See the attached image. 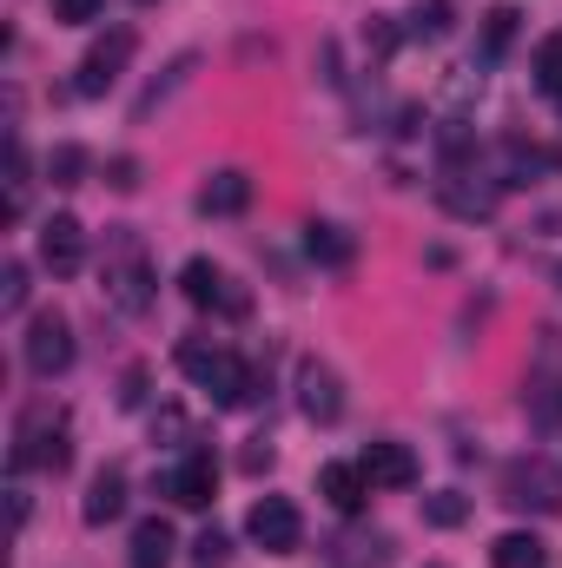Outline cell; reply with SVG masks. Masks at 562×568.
I'll return each mask as SVG.
<instances>
[{
    "label": "cell",
    "instance_id": "32",
    "mask_svg": "<svg viewBox=\"0 0 562 568\" xmlns=\"http://www.w3.org/2000/svg\"><path fill=\"white\" fill-rule=\"evenodd\" d=\"M430 568H443V562H430Z\"/></svg>",
    "mask_w": 562,
    "mask_h": 568
},
{
    "label": "cell",
    "instance_id": "13",
    "mask_svg": "<svg viewBox=\"0 0 562 568\" xmlns=\"http://www.w3.org/2000/svg\"><path fill=\"white\" fill-rule=\"evenodd\" d=\"M179 291H185V304H199V311H212V304H225V311H245V297H239V291H225V272H219L212 258H185Z\"/></svg>",
    "mask_w": 562,
    "mask_h": 568
},
{
    "label": "cell",
    "instance_id": "2",
    "mask_svg": "<svg viewBox=\"0 0 562 568\" xmlns=\"http://www.w3.org/2000/svg\"><path fill=\"white\" fill-rule=\"evenodd\" d=\"M67 469L73 463V424H67V410H53V404H33L20 429H13V469Z\"/></svg>",
    "mask_w": 562,
    "mask_h": 568
},
{
    "label": "cell",
    "instance_id": "14",
    "mask_svg": "<svg viewBox=\"0 0 562 568\" xmlns=\"http://www.w3.org/2000/svg\"><path fill=\"white\" fill-rule=\"evenodd\" d=\"M318 496H324L338 516H358L364 496H371V476H364L358 463H324V469H318Z\"/></svg>",
    "mask_w": 562,
    "mask_h": 568
},
{
    "label": "cell",
    "instance_id": "11",
    "mask_svg": "<svg viewBox=\"0 0 562 568\" xmlns=\"http://www.w3.org/2000/svg\"><path fill=\"white\" fill-rule=\"evenodd\" d=\"M298 410H304L311 424H338V417H344V384H338L331 364H318V357L298 364Z\"/></svg>",
    "mask_w": 562,
    "mask_h": 568
},
{
    "label": "cell",
    "instance_id": "4",
    "mask_svg": "<svg viewBox=\"0 0 562 568\" xmlns=\"http://www.w3.org/2000/svg\"><path fill=\"white\" fill-rule=\"evenodd\" d=\"M523 410H530L543 429L562 424V337H556V331H543V344H536V357H530V377H523Z\"/></svg>",
    "mask_w": 562,
    "mask_h": 568
},
{
    "label": "cell",
    "instance_id": "26",
    "mask_svg": "<svg viewBox=\"0 0 562 568\" xmlns=\"http://www.w3.org/2000/svg\"><path fill=\"white\" fill-rule=\"evenodd\" d=\"M20 304H27V265L7 258V272H0V311H20Z\"/></svg>",
    "mask_w": 562,
    "mask_h": 568
},
{
    "label": "cell",
    "instance_id": "18",
    "mask_svg": "<svg viewBox=\"0 0 562 568\" xmlns=\"http://www.w3.org/2000/svg\"><path fill=\"white\" fill-rule=\"evenodd\" d=\"M172 562V529L159 523V516H145L140 529H133V549H127V568H165Z\"/></svg>",
    "mask_w": 562,
    "mask_h": 568
},
{
    "label": "cell",
    "instance_id": "6",
    "mask_svg": "<svg viewBox=\"0 0 562 568\" xmlns=\"http://www.w3.org/2000/svg\"><path fill=\"white\" fill-rule=\"evenodd\" d=\"M503 503L510 509H536V516H556L562 509V476L543 463V456H523L503 469Z\"/></svg>",
    "mask_w": 562,
    "mask_h": 568
},
{
    "label": "cell",
    "instance_id": "28",
    "mask_svg": "<svg viewBox=\"0 0 562 568\" xmlns=\"http://www.w3.org/2000/svg\"><path fill=\"white\" fill-rule=\"evenodd\" d=\"M53 13L80 27V20H93V13H100V0H53Z\"/></svg>",
    "mask_w": 562,
    "mask_h": 568
},
{
    "label": "cell",
    "instance_id": "16",
    "mask_svg": "<svg viewBox=\"0 0 562 568\" xmlns=\"http://www.w3.org/2000/svg\"><path fill=\"white\" fill-rule=\"evenodd\" d=\"M127 509V469H100L93 483H87V503H80V516L100 529V523H113Z\"/></svg>",
    "mask_w": 562,
    "mask_h": 568
},
{
    "label": "cell",
    "instance_id": "19",
    "mask_svg": "<svg viewBox=\"0 0 562 568\" xmlns=\"http://www.w3.org/2000/svg\"><path fill=\"white\" fill-rule=\"evenodd\" d=\"M490 568H550V549H543L530 529H510V536H496Z\"/></svg>",
    "mask_w": 562,
    "mask_h": 568
},
{
    "label": "cell",
    "instance_id": "5",
    "mask_svg": "<svg viewBox=\"0 0 562 568\" xmlns=\"http://www.w3.org/2000/svg\"><path fill=\"white\" fill-rule=\"evenodd\" d=\"M20 357H27V371H33L40 384H53V377L73 364V324H67L60 311H40V317L27 324V337H20Z\"/></svg>",
    "mask_w": 562,
    "mask_h": 568
},
{
    "label": "cell",
    "instance_id": "21",
    "mask_svg": "<svg viewBox=\"0 0 562 568\" xmlns=\"http://www.w3.org/2000/svg\"><path fill=\"white\" fill-rule=\"evenodd\" d=\"M536 87L556 100V113H562V33H550V40L536 47Z\"/></svg>",
    "mask_w": 562,
    "mask_h": 568
},
{
    "label": "cell",
    "instance_id": "25",
    "mask_svg": "<svg viewBox=\"0 0 562 568\" xmlns=\"http://www.w3.org/2000/svg\"><path fill=\"white\" fill-rule=\"evenodd\" d=\"M80 172H87V152H80V145H53L47 179H53V185H80Z\"/></svg>",
    "mask_w": 562,
    "mask_h": 568
},
{
    "label": "cell",
    "instance_id": "30",
    "mask_svg": "<svg viewBox=\"0 0 562 568\" xmlns=\"http://www.w3.org/2000/svg\"><path fill=\"white\" fill-rule=\"evenodd\" d=\"M245 469H252V476H259V469H272V449H265V443H252V449H245Z\"/></svg>",
    "mask_w": 562,
    "mask_h": 568
},
{
    "label": "cell",
    "instance_id": "17",
    "mask_svg": "<svg viewBox=\"0 0 562 568\" xmlns=\"http://www.w3.org/2000/svg\"><path fill=\"white\" fill-rule=\"evenodd\" d=\"M562 152H550V145H530V140H510L503 145V185H530L536 172H556Z\"/></svg>",
    "mask_w": 562,
    "mask_h": 568
},
{
    "label": "cell",
    "instance_id": "1",
    "mask_svg": "<svg viewBox=\"0 0 562 568\" xmlns=\"http://www.w3.org/2000/svg\"><path fill=\"white\" fill-rule=\"evenodd\" d=\"M179 371H185L199 390H212L219 410L259 404V371H252L245 357H232L225 344H212V337H185V344H179Z\"/></svg>",
    "mask_w": 562,
    "mask_h": 568
},
{
    "label": "cell",
    "instance_id": "15",
    "mask_svg": "<svg viewBox=\"0 0 562 568\" xmlns=\"http://www.w3.org/2000/svg\"><path fill=\"white\" fill-rule=\"evenodd\" d=\"M252 205V179L239 172V165H225V172H212L205 185H199V212L205 219H232V212H245Z\"/></svg>",
    "mask_w": 562,
    "mask_h": 568
},
{
    "label": "cell",
    "instance_id": "27",
    "mask_svg": "<svg viewBox=\"0 0 562 568\" xmlns=\"http://www.w3.org/2000/svg\"><path fill=\"white\" fill-rule=\"evenodd\" d=\"M411 27H418V33H430V40H443V33H450V0H423Z\"/></svg>",
    "mask_w": 562,
    "mask_h": 568
},
{
    "label": "cell",
    "instance_id": "23",
    "mask_svg": "<svg viewBox=\"0 0 562 568\" xmlns=\"http://www.w3.org/2000/svg\"><path fill=\"white\" fill-rule=\"evenodd\" d=\"M225 562H232L225 529H199V536H192V568H225Z\"/></svg>",
    "mask_w": 562,
    "mask_h": 568
},
{
    "label": "cell",
    "instance_id": "22",
    "mask_svg": "<svg viewBox=\"0 0 562 568\" xmlns=\"http://www.w3.org/2000/svg\"><path fill=\"white\" fill-rule=\"evenodd\" d=\"M463 516H470V503H463L456 489H436V496H423V523H430V529H456Z\"/></svg>",
    "mask_w": 562,
    "mask_h": 568
},
{
    "label": "cell",
    "instance_id": "20",
    "mask_svg": "<svg viewBox=\"0 0 562 568\" xmlns=\"http://www.w3.org/2000/svg\"><path fill=\"white\" fill-rule=\"evenodd\" d=\"M304 252H311L318 265H351V239H344L338 225H311V232H304Z\"/></svg>",
    "mask_w": 562,
    "mask_h": 568
},
{
    "label": "cell",
    "instance_id": "7",
    "mask_svg": "<svg viewBox=\"0 0 562 568\" xmlns=\"http://www.w3.org/2000/svg\"><path fill=\"white\" fill-rule=\"evenodd\" d=\"M127 60H133V33H127V27H113L107 40H93V47H87V60H80V73H73V93H80V100H100L107 87H120Z\"/></svg>",
    "mask_w": 562,
    "mask_h": 568
},
{
    "label": "cell",
    "instance_id": "31",
    "mask_svg": "<svg viewBox=\"0 0 562 568\" xmlns=\"http://www.w3.org/2000/svg\"><path fill=\"white\" fill-rule=\"evenodd\" d=\"M556 278H562V265H556Z\"/></svg>",
    "mask_w": 562,
    "mask_h": 568
},
{
    "label": "cell",
    "instance_id": "10",
    "mask_svg": "<svg viewBox=\"0 0 562 568\" xmlns=\"http://www.w3.org/2000/svg\"><path fill=\"white\" fill-rule=\"evenodd\" d=\"M40 265H47L53 278H73V272L87 265V225H80L73 212H53V219L40 225Z\"/></svg>",
    "mask_w": 562,
    "mask_h": 568
},
{
    "label": "cell",
    "instance_id": "9",
    "mask_svg": "<svg viewBox=\"0 0 562 568\" xmlns=\"http://www.w3.org/2000/svg\"><path fill=\"white\" fill-rule=\"evenodd\" d=\"M165 496H172L179 509H212V496H219V463H212V449H185V456L165 469Z\"/></svg>",
    "mask_w": 562,
    "mask_h": 568
},
{
    "label": "cell",
    "instance_id": "3",
    "mask_svg": "<svg viewBox=\"0 0 562 568\" xmlns=\"http://www.w3.org/2000/svg\"><path fill=\"white\" fill-rule=\"evenodd\" d=\"M100 278H107V304L127 311V317L152 304V265H145L140 239H127V232L107 245V272H100Z\"/></svg>",
    "mask_w": 562,
    "mask_h": 568
},
{
    "label": "cell",
    "instance_id": "24",
    "mask_svg": "<svg viewBox=\"0 0 562 568\" xmlns=\"http://www.w3.org/2000/svg\"><path fill=\"white\" fill-rule=\"evenodd\" d=\"M510 40H516V7H496V13H490V27H483V60H496Z\"/></svg>",
    "mask_w": 562,
    "mask_h": 568
},
{
    "label": "cell",
    "instance_id": "12",
    "mask_svg": "<svg viewBox=\"0 0 562 568\" xmlns=\"http://www.w3.org/2000/svg\"><path fill=\"white\" fill-rule=\"evenodd\" d=\"M358 469L371 476V489H411L418 483V456H411V443H371L364 456H358Z\"/></svg>",
    "mask_w": 562,
    "mask_h": 568
},
{
    "label": "cell",
    "instance_id": "29",
    "mask_svg": "<svg viewBox=\"0 0 562 568\" xmlns=\"http://www.w3.org/2000/svg\"><path fill=\"white\" fill-rule=\"evenodd\" d=\"M113 185L133 192V185H140V165H133V159H113Z\"/></svg>",
    "mask_w": 562,
    "mask_h": 568
},
{
    "label": "cell",
    "instance_id": "8",
    "mask_svg": "<svg viewBox=\"0 0 562 568\" xmlns=\"http://www.w3.org/2000/svg\"><path fill=\"white\" fill-rule=\"evenodd\" d=\"M245 536H252L265 556H291V549H298V536H304V516H298V503H291V496H259V503H252V516H245Z\"/></svg>",
    "mask_w": 562,
    "mask_h": 568
}]
</instances>
